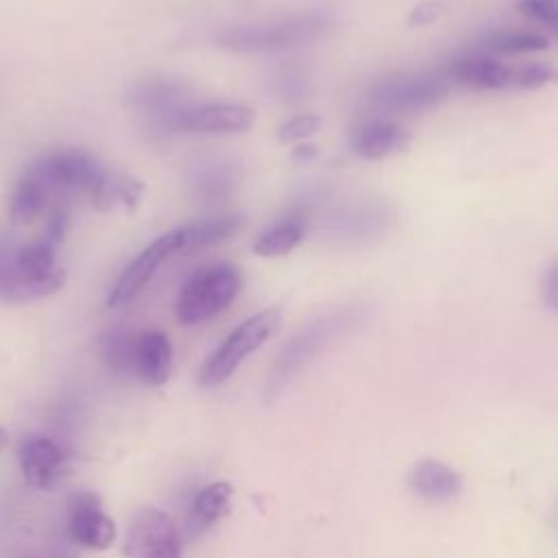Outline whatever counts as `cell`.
I'll return each mask as SVG.
<instances>
[{
    "label": "cell",
    "mask_w": 558,
    "mask_h": 558,
    "mask_svg": "<svg viewBox=\"0 0 558 558\" xmlns=\"http://www.w3.org/2000/svg\"><path fill=\"white\" fill-rule=\"evenodd\" d=\"M177 251H179L177 229H172V231L159 235L157 240H153L120 272L118 281L113 283V288H111V292L107 296V305L109 307H122V305L131 303L144 290V286L153 279V275L159 270L163 259L170 257Z\"/></svg>",
    "instance_id": "10"
},
{
    "label": "cell",
    "mask_w": 558,
    "mask_h": 558,
    "mask_svg": "<svg viewBox=\"0 0 558 558\" xmlns=\"http://www.w3.org/2000/svg\"><path fill=\"white\" fill-rule=\"evenodd\" d=\"M50 205L54 203L50 201L46 190L39 185V181L24 170V174L15 183L9 198V225L13 229L33 225L48 211Z\"/></svg>",
    "instance_id": "21"
},
{
    "label": "cell",
    "mask_w": 558,
    "mask_h": 558,
    "mask_svg": "<svg viewBox=\"0 0 558 558\" xmlns=\"http://www.w3.org/2000/svg\"><path fill=\"white\" fill-rule=\"evenodd\" d=\"M26 172L39 181L52 203H65L76 194L92 196L107 177V168L94 155L78 148L46 153Z\"/></svg>",
    "instance_id": "5"
},
{
    "label": "cell",
    "mask_w": 558,
    "mask_h": 558,
    "mask_svg": "<svg viewBox=\"0 0 558 558\" xmlns=\"http://www.w3.org/2000/svg\"><path fill=\"white\" fill-rule=\"evenodd\" d=\"M360 323V310L342 307L305 325L277 355V362L268 377V395H277L320 349H325L329 342L344 336L347 331L355 329Z\"/></svg>",
    "instance_id": "3"
},
{
    "label": "cell",
    "mask_w": 558,
    "mask_h": 558,
    "mask_svg": "<svg viewBox=\"0 0 558 558\" xmlns=\"http://www.w3.org/2000/svg\"><path fill=\"white\" fill-rule=\"evenodd\" d=\"M124 551L126 558H181V532L168 512L144 506L129 523Z\"/></svg>",
    "instance_id": "8"
},
{
    "label": "cell",
    "mask_w": 558,
    "mask_h": 558,
    "mask_svg": "<svg viewBox=\"0 0 558 558\" xmlns=\"http://www.w3.org/2000/svg\"><path fill=\"white\" fill-rule=\"evenodd\" d=\"M410 144V133L390 120H371L351 137V150L360 159H384L403 150Z\"/></svg>",
    "instance_id": "18"
},
{
    "label": "cell",
    "mask_w": 558,
    "mask_h": 558,
    "mask_svg": "<svg viewBox=\"0 0 558 558\" xmlns=\"http://www.w3.org/2000/svg\"><path fill=\"white\" fill-rule=\"evenodd\" d=\"M17 460L24 480L35 488L54 486L65 471V451L48 436H28L20 445Z\"/></svg>",
    "instance_id": "13"
},
{
    "label": "cell",
    "mask_w": 558,
    "mask_h": 558,
    "mask_svg": "<svg viewBox=\"0 0 558 558\" xmlns=\"http://www.w3.org/2000/svg\"><path fill=\"white\" fill-rule=\"evenodd\" d=\"M142 192H144V185L135 177L107 170V177L102 179L98 190L89 196V201L100 211H109L118 205L133 209L140 203Z\"/></svg>",
    "instance_id": "24"
},
{
    "label": "cell",
    "mask_w": 558,
    "mask_h": 558,
    "mask_svg": "<svg viewBox=\"0 0 558 558\" xmlns=\"http://www.w3.org/2000/svg\"><path fill=\"white\" fill-rule=\"evenodd\" d=\"M310 92V78L301 68L288 65L272 78V94L283 102H296Z\"/></svg>",
    "instance_id": "27"
},
{
    "label": "cell",
    "mask_w": 558,
    "mask_h": 558,
    "mask_svg": "<svg viewBox=\"0 0 558 558\" xmlns=\"http://www.w3.org/2000/svg\"><path fill=\"white\" fill-rule=\"evenodd\" d=\"M231 504H233V486L229 482H211L203 486L190 501V508L185 512L183 534L187 538H198L231 512Z\"/></svg>",
    "instance_id": "16"
},
{
    "label": "cell",
    "mask_w": 558,
    "mask_h": 558,
    "mask_svg": "<svg viewBox=\"0 0 558 558\" xmlns=\"http://www.w3.org/2000/svg\"><path fill=\"white\" fill-rule=\"evenodd\" d=\"M244 227L242 214H222L211 218H201L194 222H187L183 227H177L179 235V251H196L203 246L220 244L229 238H233Z\"/></svg>",
    "instance_id": "20"
},
{
    "label": "cell",
    "mask_w": 558,
    "mask_h": 558,
    "mask_svg": "<svg viewBox=\"0 0 558 558\" xmlns=\"http://www.w3.org/2000/svg\"><path fill=\"white\" fill-rule=\"evenodd\" d=\"M554 78V70L547 63H527L521 70H512V85L517 89H536Z\"/></svg>",
    "instance_id": "29"
},
{
    "label": "cell",
    "mask_w": 558,
    "mask_h": 558,
    "mask_svg": "<svg viewBox=\"0 0 558 558\" xmlns=\"http://www.w3.org/2000/svg\"><path fill=\"white\" fill-rule=\"evenodd\" d=\"M320 116L316 113H303V116H294L288 122H283L277 131V137L281 144H299L301 140L314 135L320 129Z\"/></svg>",
    "instance_id": "28"
},
{
    "label": "cell",
    "mask_w": 558,
    "mask_h": 558,
    "mask_svg": "<svg viewBox=\"0 0 558 558\" xmlns=\"http://www.w3.org/2000/svg\"><path fill=\"white\" fill-rule=\"evenodd\" d=\"M390 214L381 205H353L329 218V231L342 240H368L386 231Z\"/></svg>",
    "instance_id": "19"
},
{
    "label": "cell",
    "mask_w": 558,
    "mask_h": 558,
    "mask_svg": "<svg viewBox=\"0 0 558 558\" xmlns=\"http://www.w3.org/2000/svg\"><path fill=\"white\" fill-rule=\"evenodd\" d=\"M331 28L327 13L310 11L268 24H246L222 31L218 46L233 52H279L299 48L325 37Z\"/></svg>",
    "instance_id": "2"
},
{
    "label": "cell",
    "mask_w": 558,
    "mask_h": 558,
    "mask_svg": "<svg viewBox=\"0 0 558 558\" xmlns=\"http://www.w3.org/2000/svg\"><path fill=\"white\" fill-rule=\"evenodd\" d=\"M255 122V111L233 102L187 105L179 109L168 122L166 131L174 133H242Z\"/></svg>",
    "instance_id": "9"
},
{
    "label": "cell",
    "mask_w": 558,
    "mask_h": 558,
    "mask_svg": "<svg viewBox=\"0 0 558 558\" xmlns=\"http://www.w3.org/2000/svg\"><path fill=\"white\" fill-rule=\"evenodd\" d=\"M135 336L131 329L118 325L109 327L100 336V355L105 366L120 379L133 377V351H135Z\"/></svg>",
    "instance_id": "25"
},
{
    "label": "cell",
    "mask_w": 558,
    "mask_h": 558,
    "mask_svg": "<svg viewBox=\"0 0 558 558\" xmlns=\"http://www.w3.org/2000/svg\"><path fill=\"white\" fill-rule=\"evenodd\" d=\"M242 275L229 262L201 266L187 277L177 299V318L181 325H201L225 312L238 296Z\"/></svg>",
    "instance_id": "4"
},
{
    "label": "cell",
    "mask_w": 558,
    "mask_h": 558,
    "mask_svg": "<svg viewBox=\"0 0 558 558\" xmlns=\"http://www.w3.org/2000/svg\"><path fill=\"white\" fill-rule=\"evenodd\" d=\"M442 74L447 76L451 87L458 85L475 92H497L512 85V68L486 54H466L453 59Z\"/></svg>",
    "instance_id": "14"
},
{
    "label": "cell",
    "mask_w": 558,
    "mask_h": 558,
    "mask_svg": "<svg viewBox=\"0 0 558 558\" xmlns=\"http://www.w3.org/2000/svg\"><path fill=\"white\" fill-rule=\"evenodd\" d=\"M517 9L530 20L556 31L558 26V2L556 0H517Z\"/></svg>",
    "instance_id": "30"
},
{
    "label": "cell",
    "mask_w": 558,
    "mask_h": 558,
    "mask_svg": "<svg viewBox=\"0 0 558 558\" xmlns=\"http://www.w3.org/2000/svg\"><path fill=\"white\" fill-rule=\"evenodd\" d=\"M57 246L44 233L22 238L13 227L0 229V301L20 305L54 294L65 281Z\"/></svg>",
    "instance_id": "1"
},
{
    "label": "cell",
    "mask_w": 558,
    "mask_h": 558,
    "mask_svg": "<svg viewBox=\"0 0 558 558\" xmlns=\"http://www.w3.org/2000/svg\"><path fill=\"white\" fill-rule=\"evenodd\" d=\"M68 534L76 545L100 551L111 547L118 530L100 497L92 490H81L70 501Z\"/></svg>",
    "instance_id": "11"
},
{
    "label": "cell",
    "mask_w": 558,
    "mask_h": 558,
    "mask_svg": "<svg viewBox=\"0 0 558 558\" xmlns=\"http://www.w3.org/2000/svg\"><path fill=\"white\" fill-rule=\"evenodd\" d=\"M187 87L177 83V81H144L137 83L129 94L126 102L133 111L144 113L146 118L153 120V124L166 129V122L183 107H187Z\"/></svg>",
    "instance_id": "12"
},
{
    "label": "cell",
    "mask_w": 558,
    "mask_h": 558,
    "mask_svg": "<svg viewBox=\"0 0 558 558\" xmlns=\"http://www.w3.org/2000/svg\"><path fill=\"white\" fill-rule=\"evenodd\" d=\"M408 486L418 499L442 504L458 497L462 490V475L440 460L425 458L410 469Z\"/></svg>",
    "instance_id": "17"
},
{
    "label": "cell",
    "mask_w": 558,
    "mask_h": 558,
    "mask_svg": "<svg viewBox=\"0 0 558 558\" xmlns=\"http://www.w3.org/2000/svg\"><path fill=\"white\" fill-rule=\"evenodd\" d=\"M240 170L229 161H205L192 168L190 187L201 201H222L238 185Z\"/></svg>",
    "instance_id": "22"
},
{
    "label": "cell",
    "mask_w": 558,
    "mask_h": 558,
    "mask_svg": "<svg viewBox=\"0 0 558 558\" xmlns=\"http://www.w3.org/2000/svg\"><path fill=\"white\" fill-rule=\"evenodd\" d=\"M440 11H442L440 2H421V4H416L410 11L408 24H412V26H427V24H432L440 15Z\"/></svg>",
    "instance_id": "31"
},
{
    "label": "cell",
    "mask_w": 558,
    "mask_h": 558,
    "mask_svg": "<svg viewBox=\"0 0 558 558\" xmlns=\"http://www.w3.org/2000/svg\"><path fill=\"white\" fill-rule=\"evenodd\" d=\"M314 155H316V148L310 146V144H301V146H296V148L292 150V159H296V161H307V159H312Z\"/></svg>",
    "instance_id": "33"
},
{
    "label": "cell",
    "mask_w": 558,
    "mask_h": 558,
    "mask_svg": "<svg viewBox=\"0 0 558 558\" xmlns=\"http://www.w3.org/2000/svg\"><path fill=\"white\" fill-rule=\"evenodd\" d=\"M543 294H545L547 307H549V310H556V305H558V268H556V264H551V266L547 268Z\"/></svg>",
    "instance_id": "32"
},
{
    "label": "cell",
    "mask_w": 558,
    "mask_h": 558,
    "mask_svg": "<svg viewBox=\"0 0 558 558\" xmlns=\"http://www.w3.org/2000/svg\"><path fill=\"white\" fill-rule=\"evenodd\" d=\"M172 373V344L161 329H146L135 336L133 377L146 386H161Z\"/></svg>",
    "instance_id": "15"
},
{
    "label": "cell",
    "mask_w": 558,
    "mask_h": 558,
    "mask_svg": "<svg viewBox=\"0 0 558 558\" xmlns=\"http://www.w3.org/2000/svg\"><path fill=\"white\" fill-rule=\"evenodd\" d=\"M7 445H9V432L0 427V451H2Z\"/></svg>",
    "instance_id": "34"
},
{
    "label": "cell",
    "mask_w": 558,
    "mask_h": 558,
    "mask_svg": "<svg viewBox=\"0 0 558 558\" xmlns=\"http://www.w3.org/2000/svg\"><path fill=\"white\" fill-rule=\"evenodd\" d=\"M307 233V218L303 214H292L277 220L272 227L262 231L253 240V253L259 257H277L290 253Z\"/></svg>",
    "instance_id": "23"
},
{
    "label": "cell",
    "mask_w": 558,
    "mask_h": 558,
    "mask_svg": "<svg viewBox=\"0 0 558 558\" xmlns=\"http://www.w3.org/2000/svg\"><path fill=\"white\" fill-rule=\"evenodd\" d=\"M449 92L451 83L442 72H403L377 81L368 92V100L379 111L416 113L440 105L449 98Z\"/></svg>",
    "instance_id": "7"
},
{
    "label": "cell",
    "mask_w": 558,
    "mask_h": 558,
    "mask_svg": "<svg viewBox=\"0 0 558 558\" xmlns=\"http://www.w3.org/2000/svg\"><path fill=\"white\" fill-rule=\"evenodd\" d=\"M549 46V39L536 33L521 31H501L490 33L480 41V48L493 54H521V52H541Z\"/></svg>",
    "instance_id": "26"
},
{
    "label": "cell",
    "mask_w": 558,
    "mask_h": 558,
    "mask_svg": "<svg viewBox=\"0 0 558 558\" xmlns=\"http://www.w3.org/2000/svg\"><path fill=\"white\" fill-rule=\"evenodd\" d=\"M281 325V310L266 307L246 320H242L220 344L218 349L203 362L198 371V386L214 388L225 384L240 364L262 349L279 329Z\"/></svg>",
    "instance_id": "6"
}]
</instances>
